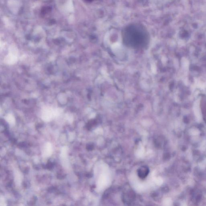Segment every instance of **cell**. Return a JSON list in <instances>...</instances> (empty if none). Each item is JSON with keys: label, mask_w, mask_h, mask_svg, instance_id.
<instances>
[{"label": "cell", "mask_w": 206, "mask_h": 206, "mask_svg": "<svg viewBox=\"0 0 206 206\" xmlns=\"http://www.w3.org/2000/svg\"><path fill=\"white\" fill-rule=\"evenodd\" d=\"M138 176L141 179L146 178L149 173V169L146 166L141 167L137 171Z\"/></svg>", "instance_id": "1"}, {"label": "cell", "mask_w": 206, "mask_h": 206, "mask_svg": "<svg viewBox=\"0 0 206 206\" xmlns=\"http://www.w3.org/2000/svg\"><path fill=\"white\" fill-rule=\"evenodd\" d=\"M52 153V145L49 143L45 144L43 151V156L48 157L51 155Z\"/></svg>", "instance_id": "2"}, {"label": "cell", "mask_w": 206, "mask_h": 206, "mask_svg": "<svg viewBox=\"0 0 206 206\" xmlns=\"http://www.w3.org/2000/svg\"><path fill=\"white\" fill-rule=\"evenodd\" d=\"M123 197L124 202L127 203H131L135 199L134 193L131 191H129L124 194Z\"/></svg>", "instance_id": "3"}, {"label": "cell", "mask_w": 206, "mask_h": 206, "mask_svg": "<svg viewBox=\"0 0 206 206\" xmlns=\"http://www.w3.org/2000/svg\"><path fill=\"white\" fill-rule=\"evenodd\" d=\"M199 102L196 101L194 103V110L195 113V115L198 118H200V111L199 107Z\"/></svg>", "instance_id": "4"}, {"label": "cell", "mask_w": 206, "mask_h": 206, "mask_svg": "<svg viewBox=\"0 0 206 206\" xmlns=\"http://www.w3.org/2000/svg\"><path fill=\"white\" fill-rule=\"evenodd\" d=\"M86 1H92V0H86Z\"/></svg>", "instance_id": "5"}]
</instances>
